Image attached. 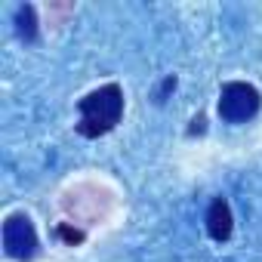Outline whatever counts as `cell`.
<instances>
[{"instance_id":"obj_1","label":"cell","mask_w":262,"mask_h":262,"mask_svg":"<svg viewBox=\"0 0 262 262\" xmlns=\"http://www.w3.org/2000/svg\"><path fill=\"white\" fill-rule=\"evenodd\" d=\"M123 108H126V99H123V86L117 80L90 90L86 96L77 99V123H74L77 136H83V139L108 136L123 120Z\"/></svg>"},{"instance_id":"obj_2","label":"cell","mask_w":262,"mask_h":262,"mask_svg":"<svg viewBox=\"0 0 262 262\" xmlns=\"http://www.w3.org/2000/svg\"><path fill=\"white\" fill-rule=\"evenodd\" d=\"M0 237H4V253L13 262H34L40 256V237L37 225L25 210L7 213L4 225H0Z\"/></svg>"},{"instance_id":"obj_3","label":"cell","mask_w":262,"mask_h":262,"mask_svg":"<svg viewBox=\"0 0 262 262\" xmlns=\"http://www.w3.org/2000/svg\"><path fill=\"white\" fill-rule=\"evenodd\" d=\"M216 111L225 123H234V126L250 123L262 111V93L247 80H225L219 90Z\"/></svg>"},{"instance_id":"obj_4","label":"cell","mask_w":262,"mask_h":262,"mask_svg":"<svg viewBox=\"0 0 262 262\" xmlns=\"http://www.w3.org/2000/svg\"><path fill=\"white\" fill-rule=\"evenodd\" d=\"M204 225H207L210 241H216V244L231 241V234H234V213H231L228 198H222V194H219V198H213V201H210L207 216H204Z\"/></svg>"},{"instance_id":"obj_5","label":"cell","mask_w":262,"mask_h":262,"mask_svg":"<svg viewBox=\"0 0 262 262\" xmlns=\"http://www.w3.org/2000/svg\"><path fill=\"white\" fill-rule=\"evenodd\" d=\"M13 28H16V37L28 47L40 43V19H37V7L34 4H19L16 7V16H13Z\"/></svg>"},{"instance_id":"obj_6","label":"cell","mask_w":262,"mask_h":262,"mask_svg":"<svg viewBox=\"0 0 262 262\" xmlns=\"http://www.w3.org/2000/svg\"><path fill=\"white\" fill-rule=\"evenodd\" d=\"M53 234H56L65 247H80V244L86 241V231H83V228H77L74 222H59V225L53 228Z\"/></svg>"},{"instance_id":"obj_7","label":"cell","mask_w":262,"mask_h":262,"mask_svg":"<svg viewBox=\"0 0 262 262\" xmlns=\"http://www.w3.org/2000/svg\"><path fill=\"white\" fill-rule=\"evenodd\" d=\"M176 86H179V77H176V74H167V77L161 80L158 93H155V102H158V105H167V99L176 93Z\"/></svg>"},{"instance_id":"obj_8","label":"cell","mask_w":262,"mask_h":262,"mask_svg":"<svg viewBox=\"0 0 262 262\" xmlns=\"http://www.w3.org/2000/svg\"><path fill=\"white\" fill-rule=\"evenodd\" d=\"M204 133H207V114H194L191 126H188V136L194 139V136H204Z\"/></svg>"}]
</instances>
